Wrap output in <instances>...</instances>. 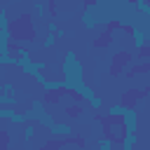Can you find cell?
<instances>
[{"label":"cell","mask_w":150,"mask_h":150,"mask_svg":"<svg viewBox=\"0 0 150 150\" xmlns=\"http://www.w3.org/2000/svg\"><path fill=\"white\" fill-rule=\"evenodd\" d=\"M75 131H73V127L68 124V122H56L54 120V124L49 127V136L52 138H70Z\"/></svg>","instance_id":"4"},{"label":"cell","mask_w":150,"mask_h":150,"mask_svg":"<svg viewBox=\"0 0 150 150\" xmlns=\"http://www.w3.org/2000/svg\"><path fill=\"white\" fill-rule=\"evenodd\" d=\"M120 120H122V127H124L127 134H138V112H136V108H127Z\"/></svg>","instance_id":"3"},{"label":"cell","mask_w":150,"mask_h":150,"mask_svg":"<svg viewBox=\"0 0 150 150\" xmlns=\"http://www.w3.org/2000/svg\"><path fill=\"white\" fill-rule=\"evenodd\" d=\"M124 110H127V105H122V103H110L108 105V115L110 117H122Z\"/></svg>","instance_id":"7"},{"label":"cell","mask_w":150,"mask_h":150,"mask_svg":"<svg viewBox=\"0 0 150 150\" xmlns=\"http://www.w3.org/2000/svg\"><path fill=\"white\" fill-rule=\"evenodd\" d=\"M59 70H61V80H63V91H70V94L77 96V91L87 84L84 82V66L77 59V54L75 52H66L61 56Z\"/></svg>","instance_id":"1"},{"label":"cell","mask_w":150,"mask_h":150,"mask_svg":"<svg viewBox=\"0 0 150 150\" xmlns=\"http://www.w3.org/2000/svg\"><path fill=\"white\" fill-rule=\"evenodd\" d=\"M148 94H150V87H143V89H127L120 103L127 105V108H136V103H138L141 98H145Z\"/></svg>","instance_id":"2"},{"label":"cell","mask_w":150,"mask_h":150,"mask_svg":"<svg viewBox=\"0 0 150 150\" xmlns=\"http://www.w3.org/2000/svg\"><path fill=\"white\" fill-rule=\"evenodd\" d=\"M63 112H66L70 120H82V115L87 112V108H84L82 103H70V105L63 108Z\"/></svg>","instance_id":"5"},{"label":"cell","mask_w":150,"mask_h":150,"mask_svg":"<svg viewBox=\"0 0 150 150\" xmlns=\"http://www.w3.org/2000/svg\"><path fill=\"white\" fill-rule=\"evenodd\" d=\"M87 105H89V110H101V108H103V98H101L98 94H94V96L87 101Z\"/></svg>","instance_id":"8"},{"label":"cell","mask_w":150,"mask_h":150,"mask_svg":"<svg viewBox=\"0 0 150 150\" xmlns=\"http://www.w3.org/2000/svg\"><path fill=\"white\" fill-rule=\"evenodd\" d=\"M56 42H59V38H56L54 33H47V35H45V40L40 42V49H52Z\"/></svg>","instance_id":"6"}]
</instances>
